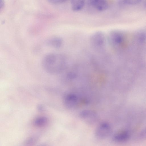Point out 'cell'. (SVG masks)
Here are the masks:
<instances>
[{
	"instance_id": "14",
	"label": "cell",
	"mask_w": 146,
	"mask_h": 146,
	"mask_svg": "<svg viewBox=\"0 0 146 146\" xmlns=\"http://www.w3.org/2000/svg\"><path fill=\"white\" fill-rule=\"evenodd\" d=\"M4 5V3L3 2V1L1 0H0V9L1 8L3 7Z\"/></svg>"
},
{
	"instance_id": "7",
	"label": "cell",
	"mask_w": 146,
	"mask_h": 146,
	"mask_svg": "<svg viewBox=\"0 0 146 146\" xmlns=\"http://www.w3.org/2000/svg\"><path fill=\"white\" fill-rule=\"evenodd\" d=\"M90 5L98 11H103L107 9L109 4L107 1L104 0H92L90 1Z\"/></svg>"
},
{
	"instance_id": "6",
	"label": "cell",
	"mask_w": 146,
	"mask_h": 146,
	"mask_svg": "<svg viewBox=\"0 0 146 146\" xmlns=\"http://www.w3.org/2000/svg\"><path fill=\"white\" fill-rule=\"evenodd\" d=\"M64 102L65 106L67 108H74L78 104V99L75 95L72 94H68L64 97Z\"/></svg>"
},
{
	"instance_id": "9",
	"label": "cell",
	"mask_w": 146,
	"mask_h": 146,
	"mask_svg": "<svg viewBox=\"0 0 146 146\" xmlns=\"http://www.w3.org/2000/svg\"><path fill=\"white\" fill-rule=\"evenodd\" d=\"M47 44L55 48H59L62 45L63 40L61 38L58 37H54L48 39L46 41Z\"/></svg>"
},
{
	"instance_id": "5",
	"label": "cell",
	"mask_w": 146,
	"mask_h": 146,
	"mask_svg": "<svg viewBox=\"0 0 146 146\" xmlns=\"http://www.w3.org/2000/svg\"><path fill=\"white\" fill-rule=\"evenodd\" d=\"M122 34L121 33L118 31H111L108 34L109 40L112 44L119 45L121 44L123 41V36Z\"/></svg>"
},
{
	"instance_id": "10",
	"label": "cell",
	"mask_w": 146,
	"mask_h": 146,
	"mask_svg": "<svg viewBox=\"0 0 146 146\" xmlns=\"http://www.w3.org/2000/svg\"><path fill=\"white\" fill-rule=\"evenodd\" d=\"M85 5V1L82 0H73L71 1V7L74 11H78L83 9Z\"/></svg>"
},
{
	"instance_id": "11",
	"label": "cell",
	"mask_w": 146,
	"mask_h": 146,
	"mask_svg": "<svg viewBox=\"0 0 146 146\" xmlns=\"http://www.w3.org/2000/svg\"><path fill=\"white\" fill-rule=\"evenodd\" d=\"M48 119L45 116H40L36 118L34 122V125L36 126L40 127L45 125L47 123Z\"/></svg>"
},
{
	"instance_id": "1",
	"label": "cell",
	"mask_w": 146,
	"mask_h": 146,
	"mask_svg": "<svg viewBox=\"0 0 146 146\" xmlns=\"http://www.w3.org/2000/svg\"><path fill=\"white\" fill-rule=\"evenodd\" d=\"M44 70L47 73L56 74L60 73L64 68V62L62 57L55 53L46 55L42 61Z\"/></svg>"
},
{
	"instance_id": "2",
	"label": "cell",
	"mask_w": 146,
	"mask_h": 146,
	"mask_svg": "<svg viewBox=\"0 0 146 146\" xmlns=\"http://www.w3.org/2000/svg\"><path fill=\"white\" fill-rule=\"evenodd\" d=\"M111 131V127L110 124L107 122H104L98 127L95 131V134L99 138L105 139L110 136Z\"/></svg>"
},
{
	"instance_id": "8",
	"label": "cell",
	"mask_w": 146,
	"mask_h": 146,
	"mask_svg": "<svg viewBox=\"0 0 146 146\" xmlns=\"http://www.w3.org/2000/svg\"><path fill=\"white\" fill-rule=\"evenodd\" d=\"M129 135L126 131H122L116 133L113 136L114 140L118 143L126 141L129 138Z\"/></svg>"
},
{
	"instance_id": "13",
	"label": "cell",
	"mask_w": 146,
	"mask_h": 146,
	"mask_svg": "<svg viewBox=\"0 0 146 146\" xmlns=\"http://www.w3.org/2000/svg\"><path fill=\"white\" fill-rule=\"evenodd\" d=\"M37 109L40 111H42L43 110L44 108L41 105H39L38 106Z\"/></svg>"
},
{
	"instance_id": "4",
	"label": "cell",
	"mask_w": 146,
	"mask_h": 146,
	"mask_svg": "<svg viewBox=\"0 0 146 146\" xmlns=\"http://www.w3.org/2000/svg\"><path fill=\"white\" fill-rule=\"evenodd\" d=\"M81 119L86 123L93 124L98 120V116L95 112L90 110H86L82 111L80 114Z\"/></svg>"
},
{
	"instance_id": "12",
	"label": "cell",
	"mask_w": 146,
	"mask_h": 146,
	"mask_svg": "<svg viewBox=\"0 0 146 146\" xmlns=\"http://www.w3.org/2000/svg\"><path fill=\"white\" fill-rule=\"evenodd\" d=\"M49 1L52 3L53 4H58L64 3L66 1L64 0H49Z\"/></svg>"
},
{
	"instance_id": "3",
	"label": "cell",
	"mask_w": 146,
	"mask_h": 146,
	"mask_svg": "<svg viewBox=\"0 0 146 146\" xmlns=\"http://www.w3.org/2000/svg\"><path fill=\"white\" fill-rule=\"evenodd\" d=\"M91 43L95 47H100L104 45L106 41L105 36L102 32L98 31L93 33L90 36Z\"/></svg>"
}]
</instances>
